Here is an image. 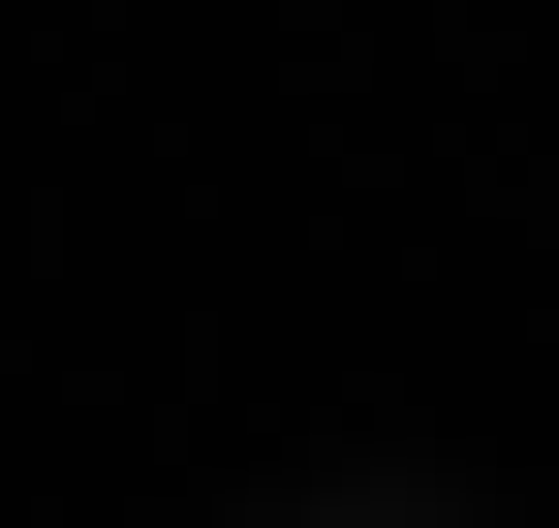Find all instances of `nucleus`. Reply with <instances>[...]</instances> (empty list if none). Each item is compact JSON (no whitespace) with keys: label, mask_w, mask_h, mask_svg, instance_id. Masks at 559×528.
<instances>
[{"label":"nucleus","mask_w":559,"mask_h":528,"mask_svg":"<svg viewBox=\"0 0 559 528\" xmlns=\"http://www.w3.org/2000/svg\"><path fill=\"white\" fill-rule=\"evenodd\" d=\"M249 528H280V497H249Z\"/></svg>","instance_id":"obj_1"}]
</instances>
